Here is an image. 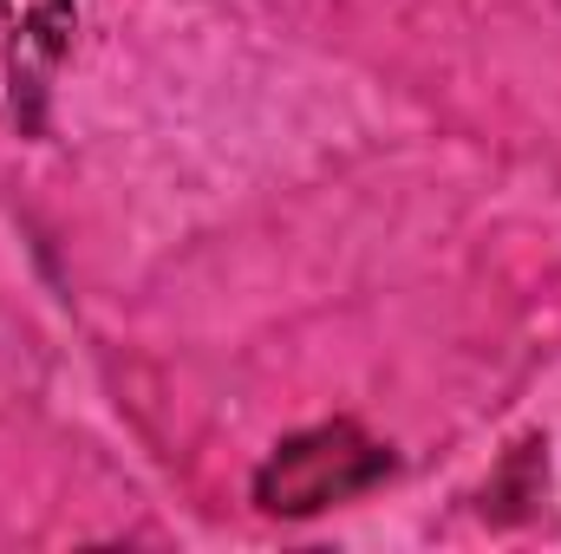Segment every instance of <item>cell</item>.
<instances>
[{
  "label": "cell",
  "mask_w": 561,
  "mask_h": 554,
  "mask_svg": "<svg viewBox=\"0 0 561 554\" xmlns=\"http://www.w3.org/2000/svg\"><path fill=\"white\" fill-rule=\"evenodd\" d=\"M7 26V85H13V118L39 131L46 118V79L72 53L79 33V0H0Z\"/></svg>",
  "instance_id": "2"
},
{
  "label": "cell",
  "mask_w": 561,
  "mask_h": 554,
  "mask_svg": "<svg viewBox=\"0 0 561 554\" xmlns=\"http://www.w3.org/2000/svg\"><path fill=\"white\" fill-rule=\"evenodd\" d=\"M392 470H399L392 443H379L353 417H327L268 450V463L255 470V509L280 516V522H307V516H327V509L379 489Z\"/></svg>",
  "instance_id": "1"
}]
</instances>
